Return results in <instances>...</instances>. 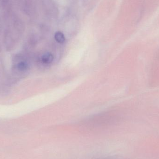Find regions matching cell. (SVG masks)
I'll return each mask as SVG.
<instances>
[{
  "instance_id": "obj_1",
  "label": "cell",
  "mask_w": 159,
  "mask_h": 159,
  "mask_svg": "<svg viewBox=\"0 0 159 159\" xmlns=\"http://www.w3.org/2000/svg\"><path fill=\"white\" fill-rule=\"evenodd\" d=\"M54 56L50 53H47L44 54L42 57V62L45 64H50L54 61Z\"/></svg>"
},
{
  "instance_id": "obj_2",
  "label": "cell",
  "mask_w": 159,
  "mask_h": 159,
  "mask_svg": "<svg viewBox=\"0 0 159 159\" xmlns=\"http://www.w3.org/2000/svg\"><path fill=\"white\" fill-rule=\"evenodd\" d=\"M55 40L60 43H64L65 41V37L61 32H57L55 34Z\"/></svg>"
},
{
  "instance_id": "obj_3",
  "label": "cell",
  "mask_w": 159,
  "mask_h": 159,
  "mask_svg": "<svg viewBox=\"0 0 159 159\" xmlns=\"http://www.w3.org/2000/svg\"><path fill=\"white\" fill-rule=\"evenodd\" d=\"M17 69L20 71H25L28 69V65L26 62L21 61L18 64Z\"/></svg>"
}]
</instances>
